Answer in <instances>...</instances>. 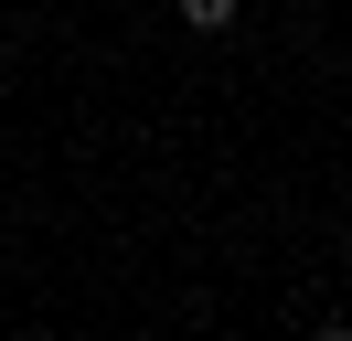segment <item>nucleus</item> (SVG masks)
Wrapping results in <instances>:
<instances>
[{
    "instance_id": "f257e3e1",
    "label": "nucleus",
    "mask_w": 352,
    "mask_h": 341,
    "mask_svg": "<svg viewBox=\"0 0 352 341\" xmlns=\"http://www.w3.org/2000/svg\"><path fill=\"white\" fill-rule=\"evenodd\" d=\"M182 21H192V32H224V21H235V0H171Z\"/></svg>"
}]
</instances>
